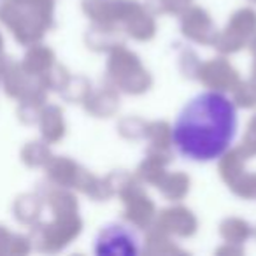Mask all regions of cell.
I'll list each match as a JSON object with an SVG mask.
<instances>
[{
	"label": "cell",
	"instance_id": "2",
	"mask_svg": "<svg viewBox=\"0 0 256 256\" xmlns=\"http://www.w3.org/2000/svg\"><path fill=\"white\" fill-rule=\"evenodd\" d=\"M93 251L96 256H137L140 252V238L128 224L107 223L96 234Z\"/></svg>",
	"mask_w": 256,
	"mask_h": 256
},
{
	"label": "cell",
	"instance_id": "1",
	"mask_svg": "<svg viewBox=\"0 0 256 256\" xmlns=\"http://www.w3.org/2000/svg\"><path fill=\"white\" fill-rule=\"evenodd\" d=\"M238 132V110L226 93L200 92L172 123V146L193 164H210L230 151Z\"/></svg>",
	"mask_w": 256,
	"mask_h": 256
}]
</instances>
